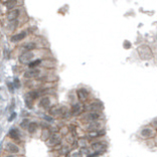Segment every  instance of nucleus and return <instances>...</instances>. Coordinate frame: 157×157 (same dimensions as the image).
<instances>
[{"label":"nucleus","mask_w":157,"mask_h":157,"mask_svg":"<svg viewBox=\"0 0 157 157\" xmlns=\"http://www.w3.org/2000/svg\"><path fill=\"white\" fill-rule=\"evenodd\" d=\"M37 98H38V93H37V92H34V91L29 92V93L26 95V99H25L26 106H28L29 108H31V107H32V103H33V101L36 100Z\"/></svg>","instance_id":"1"},{"label":"nucleus","mask_w":157,"mask_h":157,"mask_svg":"<svg viewBox=\"0 0 157 157\" xmlns=\"http://www.w3.org/2000/svg\"><path fill=\"white\" fill-rule=\"evenodd\" d=\"M32 58H33V53L31 51H25L19 57V61L21 63H27V62H30Z\"/></svg>","instance_id":"2"},{"label":"nucleus","mask_w":157,"mask_h":157,"mask_svg":"<svg viewBox=\"0 0 157 157\" xmlns=\"http://www.w3.org/2000/svg\"><path fill=\"white\" fill-rule=\"evenodd\" d=\"M19 15V10L18 9H14V10H11L7 13V19L9 21H14Z\"/></svg>","instance_id":"3"},{"label":"nucleus","mask_w":157,"mask_h":157,"mask_svg":"<svg viewBox=\"0 0 157 157\" xmlns=\"http://www.w3.org/2000/svg\"><path fill=\"white\" fill-rule=\"evenodd\" d=\"M39 70H35V69H33V70H29V71H27V72H25L24 73V77L25 78H35L37 77L38 75H39Z\"/></svg>","instance_id":"4"},{"label":"nucleus","mask_w":157,"mask_h":157,"mask_svg":"<svg viewBox=\"0 0 157 157\" xmlns=\"http://www.w3.org/2000/svg\"><path fill=\"white\" fill-rule=\"evenodd\" d=\"M6 150L9 152V153H17L19 151V148L13 143H8L6 145Z\"/></svg>","instance_id":"5"},{"label":"nucleus","mask_w":157,"mask_h":157,"mask_svg":"<svg viewBox=\"0 0 157 157\" xmlns=\"http://www.w3.org/2000/svg\"><path fill=\"white\" fill-rule=\"evenodd\" d=\"M25 32H22V33H18V34H15V35H13L11 37V41L12 42H17V41H19V40H21V39H23L24 37H25Z\"/></svg>","instance_id":"6"},{"label":"nucleus","mask_w":157,"mask_h":157,"mask_svg":"<svg viewBox=\"0 0 157 157\" xmlns=\"http://www.w3.org/2000/svg\"><path fill=\"white\" fill-rule=\"evenodd\" d=\"M39 105H40V107H42V108H48V106L50 105V101H49V99H48V97H43V98L41 99Z\"/></svg>","instance_id":"7"},{"label":"nucleus","mask_w":157,"mask_h":157,"mask_svg":"<svg viewBox=\"0 0 157 157\" xmlns=\"http://www.w3.org/2000/svg\"><path fill=\"white\" fill-rule=\"evenodd\" d=\"M16 4H17V1H16V0H7V1L4 3V5L6 6V8H7L8 10H11Z\"/></svg>","instance_id":"8"},{"label":"nucleus","mask_w":157,"mask_h":157,"mask_svg":"<svg viewBox=\"0 0 157 157\" xmlns=\"http://www.w3.org/2000/svg\"><path fill=\"white\" fill-rule=\"evenodd\" d=\"M78 96L80 98V100L84 101V100L87 99V97H88V92L85 89H81V90L78 91Z\"/></svg>","instance_id":"9"},{"label":"nucleus","mask_w":157,"mask_h":157,"mask_svg":"<svg viewBox=\"0 0 157 157\" xmlns=\"http://www.w3.org/2000/svg\"><path fill=\"white\" fill-rule=\"evenodd\" d=\"M60 140V138L58 136V135H52L50 138H49V141H48V144L49 145H56L57 143H59Z\"/></svg>","instance_id":"10"},{"label":"nucleus","mask_w":157,"mask_h":157,"mask_svg":"<svg viewBox=\"0 0 157 157\" xmlns=\"http://www.w3.org/2000/svg\"><path fill=\"white\" fill-rule=\"evenodd\" d=\"M9 136L11 137L12 139H18L19 138V132H18V130L17 129H11L10 131H9Z\"/></svg>","instance_id":"11"},{"label":"nucleus","mask_w":157,"mask_h":157,"mask_svg":"<svg viewBox=\"0 0 157 157\" xmlns=\"http://www.w3.org/2000/svg\"><path fill=\"white\" fill-rule=\"evenodd\" d=\"M36 129H37V124H36L35 122H31V123H29V125H28V127H27L28 132L29 133L35 132Z\"/></svg>","instance_id":"12"},{"label":"nucleus","mask_w":157,"mask_h":157,"mask_svg":"<svg viewBox=\"0 0 157 157\" xmlns=\"http://www.w3.org/2000/svg\"><path fill=\"white\" fill-rule=\"evenodd\" d=\"M35 43H33V42H29V43H26V44H24L23 45V48L26 50V51H30L31 49H34L35 48Z\"/></svg>","instance_id":"13"},{"label":"nucleus","mask_w":157,"mask_h":157,"mask_svg":"<svg viewBox=\"0 0 157 157\" xmlns=\"http://www.w3.org/2000/svg\"><path fill=\"white\" fill-rule=\"evenodd\" d=\"M81 112V105H76V106H73V108H72V114L73 115H76V114H79Z\"/></svg>","instance_id":"14"},{"label":"nucleus","mask_w":157,"mask_h":157,"mask_svg":"<svg viewBox=\"0 0 157 157\" xmlns=\"http://www.w3.org/2000/svg\"><path fill=\"white\" fill-rule=\"evenodd\" d=\"M40 63V60H34V61H31V62H29V68L30 69H33V68H35V67H37L38 64Z\"/></svg>","instance_id":"15"},{"label":"nucleus","mask_w":157,"mask_h":157,"mask_svg":"<svg viewBox=\"0 0 157 157\" xmlns=\"http://www.w3.org/2000/svg\"><path fill=\"white\" fill-rule=\"evenodd\" d=\"M28 125H29V121L27 120V119H24V120L20 123V127L23 128V129H27Z\"/></svg>","instance_id":"16"},{"label":"nucleus","mask_w":157,"mask_h":157,"mask_svg":"<svg viewBox=\"0 0 157 157\" xmlns=\"http://www.w3.org/2000/svg\"><path fill=\"white\" fill-rule=\"evenodd\" d=\"M14 86H15V88H19L20 87V82H19L18 79H15L14 80Z\"/></svg>","instance_id":"17"},{"label":"nucleus","mask_w":157,"mask_h":157,"mask_svg":"<svg viewBox=\"0 0 157 157\" xmlns=\"http://www.w3.org/2000/svg\"><path fill=\"white\" fill-rule=\"evenodd\" d=\"M15 117H16V114H15V113H12V115L10 116V117H9V121L11 122V121L13 120V119H14Z\"/></svg>","instance_id":"18"},{"label":"nucleus","mask_w":157,"mask_h":157,"mask_svg":"<svg viewBox=\"0 0 157 157\" xmlns=\"http://www.w3.org/2000/svg\"><path fill=\"white\" fill-rule=\"evenodd\" d=\"M6 157H15V156H11V155H10V156H6Z\"/></svg>","instance_id":"19"}]
</instances>
